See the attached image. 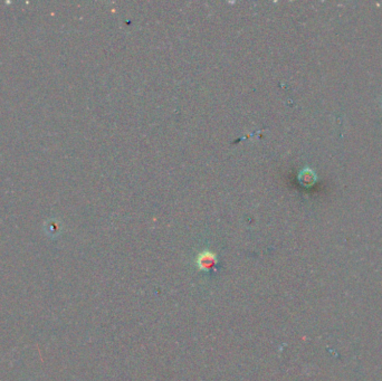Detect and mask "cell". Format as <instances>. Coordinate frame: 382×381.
<instances>
[{"instance_id":"2","label":"cell","mask_w":382,"mask_h":381,"mask_svg":"<svg viewBox=\"0 0 382 381\" xmlns=\"http://www.w3.org/2000/svg\"><path fill=\"white\" fill-rule=\"evenodd\" d=\"M200 264L202 266H206V267H209L214 264V256L211 254H203L201 256V261H200Z\"/></svg>"},{"instance_id":"1","label":"cell","mask_w":382,"mask_h":381,"mask_svg":"<svg viewBox=\"0 0 382 381\" xmlns=\"http://www.w3.org/2000/svg\"><path fill=\"white\" fill-rule=\"evenodd\" d=\"M298 180L303 186L305 187H310L316 183L317 180V175L313 169L311 168H305L303 169L301 172L298 174Z\"/></svg>"}]
</instances>
